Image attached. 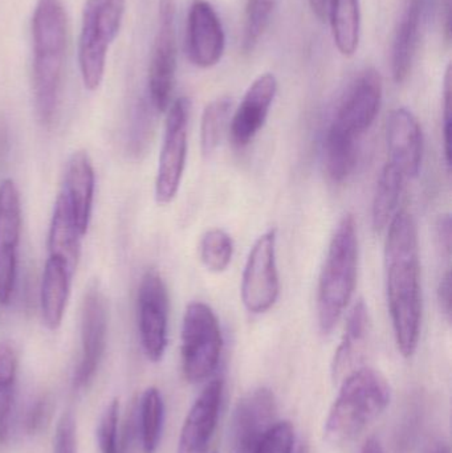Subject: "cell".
I'll return each instance as SVG.
<instances>
[{
	"label": "cell",
	"instance_id": "1",
	"mask_svg": "<svg viewBox=\"0 0 452 453\" xmlns=\"http://www.w3.org/2000/svg\"><path fill=\"white\" fill-rule=\"evenodd\" d=\"M385 271L395 342L400 353L410 358L421 335V260L416 219L405 210L398 211L387 226Z\"/></svg>",
	"mask_w": 452,
	"mask_h": 453
},
{
	"label": "cell",
	"instance_id": "2",
	"mask_svg": "<svg viewBox=\"0 0 452 453\" xmlns=\"http://www.w3.org/2000/svg\"><path fill=\"white\" fill-rule=\"evenodd\" d=\"M32 84L37 119L55 121L60 105L68 47V20L61 0H39L32 16Z\"/></svg>",
	"mask_w": 452,
	"mask_h": 453
},
{
	"label": "cell",
	"instance_id": "3",
	"mask_svg": "<svg viewBox=\"0 0 452 453\" xmlns=\"http://www.w3.org/2000/svg\"><path fill=\"white\" fill-rule=\"evenodd\" d=\"M358 236L355 217L347 214L329 244L318 290V319L328 335L347 311L357 284Z\"/></svg>",
	"mask_w": 452,
	"mask_h": 453
},
{
	"label": "cell",
	"instance_id": "4",
	"mask_svg": "<svg viewBox=\"0 0 452 453\" xmlns=\"http://www.w3.org/2000/svg\"><path fill=\"white\" fill-rule=\"evenodd\" d=\"M390 403V386L374 369L355 370L342 380L339 395L329 411L324 435L333 446L357 438Z\"/></svg>",
	"mask_w": 452,
	"mask_h": 453
},
{
	"label": "cell",
	"instance_id": "5",
	"mask_svg": "<svg viewBox=\"0 0 452 453\" xmlns=\"http://www.w3.org/2000/svg\"><path fill=\"white\" fill-rule=\"evenodd\" d=\"M125 0H87L79 39V65L88 90L98 89L105 73L109 47L119 36Z\"/></svg>",
	"mask_w": 452,
	"mask_h": 453
},
{
	"label": "cell",
	"instance_id": "6",
	"mask_svg": "<svg viewBox=\"0 0 452 453\" xmlns=\"http://www.w3.org/2000/svg\"><path fill=\"white\" fill-rule=\"evenodd\" d=\"M182 370L188 383L211 377L222 356L223 335L217 314L207 303H188L182 322Z\"/></svg>",
	"mask_w": 452,
	"mask_h": 453
},
{
	"label": "cell",
	"instance_id": "7",
	"mask_svg": "<svg viewBox=\"0 0 452 453\" xmlns=\"http://www.w3.org/2000/svg\"><path fill=\"white\" fill-rule=\"evenodd\" d=\"M276 244L278 231L271 228L257 237L249 250L241 287V301L249 313H267L280 295Z\"/></svg>",
	"mask_w": 452,
	"mask_h": 453
},
{
	"label": "cell",
	"instance_id": "8",
	"mask_svg": "<svg viewBox=\"0 0 452 453\" xmlns=\"http://www.w3.org/2000/svg\"><path fill=\"white\" fill-rule=\"evenodd\" d=\"M190 111L191 103L188 97L177 98L167 109L156 180V199L162 206L174 201L182 182L188 157Z\"/></svg>",
	"mask_w": 452,
	"mask_h": 453
},
{
	"label": "cell",
	"instance_id": "9",
	"mask_svg": "<svg viewBox=\"0 0 452 453\" xmlns=\"http://www.w3.org/2000/svg\"><path fill=\"white\" fill-rule=\"evenodd\" d=\"M177 72L174 0H159L158 28L149 66V97L159 113L169 109Z\"/></svg>",
	"mask_w": 452,
	"mask_h": 453
},
{
	"label": "cell",
	"instance_id": "10",
	"mask_svg": "<svg viewBox=\"0 0 452 453\" xmlns=\"http://www.w3.org/2000/svg\"><path fill=\"white\" fill-rule=\"evenodd\" d=\"M138 330L143 353L149 361L159 362L167 348L169 295L156 269L143 273L137 295Z\"/></svg>",
	"mask_w": 452,
	"mask_h": 453
},
{
	"label": "cell",
	"instance_id": "11",
	"mask_svg": "<svg viewBox=\"0 0 452 453\" xmlns=\"http://www.w3.org/2000/svg\"><path fill=\"white\" fill-rule=\"evenodd\" d=\"M108 335V305L100 285L93 282L85 292L81 311V357L74 372L77 390L89 388L103 361Z\"/></svg>",
	"mask_w": 452,
	"mask_h": 453
},
{
	"label": "cell",
	"instance_id": "12",
	"mask_svg": "<svg viewBox=\"0 0 452 453\" xmlns=\"http://www.w3.org/2000/svg\"><path fill=\"white\" fill-rule=\"evenodd\" d=\"M275 395L270 388H255L239 399L228 436L231 453H254L275 423Z\"/></svg>",
	"mask_w": 452,
	"mask_h": 453
},
{
	"label": "cell",
	"instance_id": "13",
	"mask_svg": "<svg viewBox=\"0 0 452 453\" xmlns=\"http://www.w3.org/2000/svg\"><path fill=\"white\" fill-rule=\"evenodd\" d=\"M381 103V76L376 69H365L345 95L331 127L360 140L373 125Z\"/></svg>",
	"mask_w": 452,
	"mask_h": 453
},
{
	"label": "cell",
	"instance_id": "14",
	"mask_svg": "<svg viewBox=\"0 0 452 453\" xmlns=\"http://www.w3.org/2000/svg\"><path fill=\"white\" fill-rule=\"evenodd\" d=\"M21 234L20 194L10 178L0 182V303L12 297Z\"/></svg>",
	"mask_w": 452,
	"mask_h": 453
},
{
	"label": "cell",
	"instance_id": "15",
	"mask_svg": "<svg viewBox=\"0 0 452 453\" xmlns=\"http://www.w3.org/2000/svg\"><path fill=\"white\" fill-rule=\"evenodd\" d=\"M186 45L191 63L202 69L217 65L225 53L222 21L206 0H195L190 7Z\"/></svg>",
	"mask_w": 452,
	"mask_h": 453
},
{
	"label": "cell",
	"instance_id": "16",
	"mask_svg": "<svg viewBox=\"0 0 452 453\" xmlns=\"http://www.w3.org/2000/svg\"><path fill=\"white\" fill-rule=\"evenodd\" d=\"M387 143L389 164L405 178L418 177L424 159V133L409 109H395L387 117Z\"/></svg>",
	"mask_w": 452,
	"mask_h": 453
},
{
	"label": "cell",
	"instance_id": "17",
	"mask_svg": "<svg viewBox=\"0 0 452 453\" xmlns=\"http://www.w3.org/2000/svg\"><path fill=\"white\" fill-rule=\"evenodd\" d=\"M278 93L275 74L257 77L244 95L241 105L230 119V134L234 145L246 148L264 127L271 105Z\"/></svg>",
	"mask_w": 452,
	"mask_h": 453
},
{
	"label": "cell",
	"instance_id": "18",
	"mask_svg": "<svg viewBox=\"0 0 452 453\" xmlns=\"http://www.w3.org/2000/svg\"><path fill=\"white\" fill-rule=\"evenodd\" d=\"M223 380L207 383L186 417L177 453H207L219 418Z\"/></svg>",
	"mask_w": 452,
	"mask_h": 453
},
{
	"label": "cell",
	"instance_id": "19",
	"mask_svg": "<svg viewBox=\"0 0 452 453\" xmlns=\"http://www.w3.org/2000/svg\"><path fill=\"white\" fill-rule=\"evenodd\" d=\"M96 174L92 159L85 151L72 154L66 166L63 193L73 212L74 222L81 236L89 228L95 199Z\"/></svg>",
	"mask_w": 452,
	"mask_h": 453
},
{
	"label": "cell",
	"instance_id": "20",
	"mask_svg": "<svg viewBox=\"0 0 452 453\" xmlns=\"http://www.w3.org/2000/svg\"><path fill=\"white\" fill-rule=\"evenodd\" d=\"M81 234L74 222L73 212L63 191L56 199L48 234L50 257L65 264L72 274L76 273L81 255Z\"/></svg>",
	"mask_w": 452,
	"mask_h": 453
},
{
	"label": "cell",
	"instance_id": "21",
	"mask_svg": "<svg viewBox=\"0 0 452 453\" xmlns=\"http://www.w3.org/2000/svg\"><path fill=\"white\" fill-rule=\"evenodd\" d=\"M72 277L73 274L69 272L63 261L48 257L42 273L40 305L42 321L52 332L57 330L63 322Z\"/></svg>",
	"mask_w": 452,
	"mask_h": 453
},
{
	"label": "cell",
	"instance_id": "22",
	"mask_svg": "<svg viewBox=\"0 0 452 453\" xmlns=\"http://www.w3.org/2000/svg\"><path fill=\"white\" fill-rule=\"evenodd\" d=\"M425 11L426 10L417 3L406 2L402 18L395 28L392 48V72L397 84L405 82L413 68Z\"/></svg>",
	"mask_w": 452,
	"mask_h": 453
},
{
	"label": "cell",
	"instance_id": "23",
	"mask_svg": "<svg viewBox=\"0 0 452 453\" xmlns=\"http://www.w3.org/2000/svg\"><path fill=\"white\" fill-rule=\"evenodd\" d=\"M358 141L331 125L326 129L323 142L324 165L326 174L333 182L342 183L355 172L358 161Z\"/></svg>",
	"mask_w": 452,
	"mask_h": 453
},
{
	"label": "cell",
	"instance_id": "24",
	"mask_svg": "<svg viewBox=\"0 0 452 453\" xmlns=\"http://www.w3.org/2000/svg\"><path fill=\"white\" fill-rule=\"evenodd\" d=\"M332 35L345 58L355 55L360 42L361 15L358 0H329Z\"/></svg>",
	"mask_w": 452,
	"mask_h": 453
},
{
	"label": "cell",
	"instance_id": "25",
	"mask_svg": "<svg viewBox=\"0 0 452 453\" xmlns=\"http://www.w3.org/2000/svg\"><path fill=\"white\" fill-rule=\"evenodd\" d=\"M402 173L387 162L379 174L374 193L372 220L377 232H382L389 226L393 218L398 212L401 194L403 188Z\"/></svg>",
	"mask_w": 452,
	"mask_h": 453
},
{
	"label": "cell",
	"instance_id": "26",
	"mask_svg": "<svg viewBox=\"0 0 452 453\" xmlns=\"http://www.w3.org/2000/svg\"><path fill=\"white\" fill-rule=\"evenodd\" d=\"M18 356L10 342H0V443H7L15 410Z\"/></svg>",
	"mask_w": 452,
	"mask_h": 453
},
{
	"label": "cell",
	"instance_id": "27",
	"mask_svg": "<svg viewBox=\"0 0 452 453\" xmlns=\"http://www.w3.org/2000/svg\"><path fill=\"white\" fill-rule=\"evenodd\" d=\"M366 329H368V309L364 300H358L348 314L344 335L334 354L333 365H332L334 380H339L344 374L345 370L355 358L356 350L365 338Z\"/></svg>",
	"mask_w": 452,
	"mask_h": 453
},
{
	"label": "cell",
	"instance_id": "28",
	"mask_svg": "<svg viewBox=\"0 0 452 453\" xmlns=\"http://www.w3.org/2000/svg\"><path fill=\"white\" fill-rule=\"evenodd\" d=\"M165 404L161 391L149 388L138 407L141 443L145 453H156L164 430Z\"/></svg>",
	"mask_w": 452,
	"mask_h": 453
},
{
	"label": "cell",
	"instance_id": "29",
	"mask_svg": "<svg viewBox=\"0 0 452 453\" xmlns=\"http://www.w3.org/2000/svg\"><path fill=\"white\" fill-rule=\"evenodd\" d=\"M231 106V98L220 97L207 104L204 108L201 122V148L203 156H211L220 145L230 121Z\"/></svg>",
	"mask_w": 452,
	"mask_h": 453
},
{
	"label": "cell",
	"instance_id": "30",
	"mask_svg": "<svg viewBox=\"0 0 452 453\" xmlns=\"http://www.w3.org/2000/svg\"><path fill=\"white\" fill-rule=\"evenodd\" d=\"M202 264L214 273H222L230 266L234 256L233 237L220 228H212L202 237L199 244Z\"/></svg>",
	"mask_w": 452,
	"mask_h": 453
},
{
	"label": "cell",
	"instance_id": "31",
	"mask_svg": "<svg viewBox=\"0 0 452 453\" xmlns=\"http://www.w3.org/2000/svg\"><path fill=\"white\" fill-rule=\"evenodd\" d=\"M276 0H247L243 28V50L251 53L270 26Z\"/></svg>",
	"mask_w": 452,
	"mask_h": 453
},
{
	"label": "cell",
	"instance_id": "32",
	"mask_svg": "<svg viewBox=\"0 0 452 453\" xmlns=\"http://www.w3.org/2000/svg\"><path fill=\"white\" fill-rule=\"evenodd\" d=\"M119 401L114 398L103 410L97 428L98 446L101 453H121L119 441Z\"/></svg>",
	"mask_w": 452,
	"mask_h": 453
},
{
	"label": "cell",
	"instance_id": "33",
	"mask_svg": "<svg viewBox=\"0 0 452 453\" xmlns=\"http://www.w3.org/2000/svg\"><path fill=\"white\" fill-rule=\"evenodd\" d=\"M294 444V426L289 422H279L265 434L254 453H292Z\"/></svg>",
	"mask_w": 452,
	"mask_h": 453
},
{
	"label": "cell",
	"instance_id": "34",
	"mask_svg": "<svg viewBox=\"0 0 452 453\" xmlns=\"http://www.w3.org/2000/svg\"><path fill=\"white\" fill-rule=\"evenodd\" d=\"M151 116L149 114L148 106L141 104L135 109L133 119L132 130H130V150L135 156H140L148 149L151 140Z\"/></svg>",
	"mask_w": 452,
	"mask_h": 453
},
{
	"label": "cell",
	"instance_id": "35",
	"mask_svg": "<svg viewBox=\"0 0 452 453\" xmlns=\"http://www.w3.org/2000/svg\"><path fill=\"white\" fill-rule=\"evenodd\" d=\"M53 453H77L76 422L72 412H65L58 420Z\"/></svg>",
	"mask_w": 452,
	"mask_h": 453
},
{
	"label": "cell",
	"instance_id": "36",
	"mask_svg": "<svg viewBox=\"0 0 452 453\" xmlns=\"http://www.w3.org/2000/svg\"><path fill=\"white\" fill-rule=\"evenodd\" d=\"M451 66H448L445 74V89H443V149H445V161L451 166Z\"/></svg>",
	"mask_w": 452,
	"mask_h": 453
},
{
	"label": "cell",
	"instance_id": "37",
	"mask_svg": "<svg viewBox=\"0 0 452 453\" xmlns=\"http://www.w3.org/2000/svg\"><path fill=\"white\" fill-rule=\"evenodd\" d=\"M45 414H47V401L42 398L34 399L26 415V428L29 434L36 433L42 427Z\"/></svg>",
	"mask_w": 452,
	"mask_h": 453
},
{
	"label": "cell",
	"instance_id": "38",
	"mask_svg": "<svg viewBox=\"0 0 452 453\" xmlns=\"http://www.w3.org/2000/svg\"><path fill=\"white\" fill-rule=\"evenodd\" d=\"M437 239L440 242L442 255L451 257V218L450 215H441L437 223Z\"/></svg>",
	"mask_w": 452,
	"mask_h": 453
},
{
	"label": "cell",
	"instance_id": "39",
	"mask_svg": "<svg viewBox=\"0 0 452 453\" xmlns=\"http://www.w3.org/2000/svg\"><path fill=\"white\" fill-rule=\"evenodd\" d=\"M438 300H440L441 309L446 314L448 319L451 316V273L446 272L445 276L441 279L440 287H438Z\"/></svg>",
	"mask_w": 452,
	"mask_h": 453
},
{
	"label": "cell",
	"instance_id": "40",
	"mask_svg": "<svg viewBox=\"0 0 452 453\" xmlns=\"http://www.w3.org/2000/svg\"><path fill=\"white\" fill-rule=\"evenodd\" d=\"M310 10L316 18L324 20L328 15L329 0H308Z\"/></svg>",
	"mask_w": 452,
	"mask_h": 453
},
{
	"label": "cell",
	"instance_id": "41",
	"mask_svg": "<svg viewBox=\"0 0 452 453\" xmlns=\"http://www.w3.org/2000/svg\"><path fill=\"white\" fill-rule=\"evenodd\" d=\"M363 453H385V451L379 439L369 438L364 444Z\"/></svg>",
	"mask_w": 452,
	"mask_h": 453
},
{
	"label": "cell",
	"instance_id": "42",
	"mask_svg": "<svg viewBox=\"0 0 452 453\" xmlns=\"http://www.w3.org/2000/svg\"><path fill=\"white\" fill-rule=\"evenodd\" d=\"M406 2L417 3V4L421 5V7H424L425 10H426L432 0H406Z\"/></svg>",
	"mask_w": 452,
	"mask_h": 453
},
{
	"label": "cell",
	"instance_id": "43",
	"mask_svg": "<svg viewBox=\"0 0 452 453\" xmlns=\"http://www.w3.org/2000/svg\"><path fill=\"white\" fill-rule=\"evenodd\" d=\"M434 453H450V449L448 446H440L437 449H435Z\"/></svg>",
	"mask_w": 452,
	"mask_h": 453
},
{
	"label": "cell",
	"instance_id": "44",
	"mask_svg": "<svg viewBox=\"0 0 452 453\" xmlns=\"http://www.w3.org/2000/svg\"><path fill=\"white\" fill-rule=\"evenodd\" d=\"M299 453H308V452H307V449H304V447H302V449H300Z\"/></svg>",
	"mask_w": 452,
	"mask_h": 453
}]
</instances>
